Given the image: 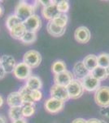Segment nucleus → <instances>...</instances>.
<instances>
[{
    "label": "nucleus",
    "mask_w": 109,
    "mask_h": 123,
    "mask_svg": "<svg viewBox=\"0 0 109 123\" xmlns=\"http://www.w3.org/2000/svg\"><path fill=\"white\" fill-rule=\"evenodd\" d=\"M34 11L35 7L33 5L29 4L25 1H21L16 6L14 14L23 22L34 14Z\"/></svg>",
    "instance_id": "obj_1"
},
{
    "label": "nucleus",
    "mask_w": 109,
    "mask_h": 123,
    "mask_svg": "<svg viewBox=\"0 0 109 123\" xmlns=\"http://www.w3.org/2000/svg\"><path fill=\"white\" fill-rule=\"evenodd\" d=\"M23 62H25L31 69L36 68L41 64L42 56L36 50H29L24 54Z\"/></svg>",
    "instance_id": "obj_2"
},
{
    "label": "nucleus",
    "mask_w": 109,
    "mask_h": 123,
    "mask_svg": "<svg viewBox=\"0 0 109 123\" xmlns=\"http://www.w3.org/2000/svg\"><path fill=\"white\" fill-rule=\"evenodd\" d=\"M94 101L101 108L109 106V86H100L94 93Z\"/></svg>",
    "instance_id": "obj_3"
},
{
    "label": "nucleus",
    "mask_w": 109,
    "mask_h": 123,
    "mask_svg": "<svg viewBox=\"0 0 109 123\" xmlns=\"http://www.w3.org/2000/svg\"><path fill=\"white\" fill-rule=\"evenodd\" d=\"M69 98L77 99L82 96L84 93V89L79 80H73L72 82L66 87Z\"/></svg>",
    "instance_id": "obj_4"
},
{
    "label": "nucleus",
    "mask_w": 109,
    "mask_h": 123,
    "mask_svg": "<svg viewBox=\"0 0 109 123\" xmlns=\"http://www.w3.org/2000/svg\"><path fill=\"white\" fill-rule=\"evenodd\" d=\"M64 107V102L55 98H50L45 101L44 108L47 112L51 114H56L63 110Z\"/></svg>",
    "instance_id": "obj_5"
},
{
    "label": "nucleus",
    "mask_w": 109,
    "mask_h": 123,
    "mask_svg": "<svg viewBox=\"0 0 109 123\" xmlns=\"http://www.w3.org/2000/svg\"><path fill=\"white\" fill-rule=\"evenodd\" d=\"M23 25L26 31L36 33L42 27V20L37 15L33 14L25 21H23Z\"/></svg>",
    "instance_id": "obj_6"
},
{
    "label": "nucleus",
    "mask_w": 109,
    "mask_h": 123,
    "mask_svg": "<svg viewBox=\"0 0 109 123\" xmlns=\"http://www.w3.org/2000/svg\"><path fill=\"white\" fill-rule=\"evenodd\" d=\"M80 81L82 83L84 90H86L88 92L96 91L100 87L101 84V81L94 78L90 73L89 75H87L86 77L82 79V80H80Z\"/></svg>",
    "instance_id": "obj_7"
},
{
    "label": "nucleus",
    "mask_w": 109,
    "mask_h": 123,
    "mask_svg": "<svg viewBox=\"0 0 109 123\" xmlns=\"http://www.w3.org/2000/svg\"><path fill=\"white\" fill-rule=\"evenodd\" d=\"M31 70L32 69L29 67L25 62L16 63L15 69L13 71V75L16 78L21 80H26L31 76Z\"/></svg>",
    "instance_id": "obj_8"
},
{
    "label": "nucleus",
    "mask_w": 109,
    "mask_h": 123,
    "mask_svg": "<svg viewBox=\"0 0 109 123\" xmlns=\"http://www.w3.org/2000/svg\"><path fill=\"white\" fill-rule=\"evenodd\" d=\"M50 94L51 98L63 101L64 103L69 99V96L68 94V91H67V89L66 87L64 86H60V85L54 84L51 88Z\"/></svg>",
    "instance_id": "obj_9"
},
{
    "label": "nucleus",
    "mask_w": 109,
    "mask_h": 123,
    "mask_svg": "<svg viewBox=\"0 0 109 123\" xmlns=\"http://www.w3.org/2000/svg\"><path fill=\"white\" fill-rule=\"evenodd\" d=\"M73 80H74V76L71 71L68 70L54 76L55 85H58L64 87H67Z\"/></svg>",
    "instance_id": "obj_10"
},
{
    "label": "nucleus",
    "mask_w": 109,
    "mask_h": 123,
    "mask_svg": "<svg viewBox=\"0 0 109 123\" xmlns=\"http://www.w3.org/2000/svg\"><path fill=\"white\" fill-rule=\"evenodd\" d=\"M91 37L90 31L86 26H79L74 32V38L80 43H86L90 41Z\"/></svg>",
    "instance_id": "obj_11"
},
{
    "label": "nucleus",
    "mask_w": 109,
    "mask_h": 123,
    "mask_svg": "<svg viewBox=\"0 0 109 123\" xmlns=\"http://www.w3.org/2000/svg\"><path fill=\"white\" fill-rule=\"evenodd\" d=\"M0 66L3 67L6 73H11L16 66V62L11 55H3L0 57Z\"/></svg>",
    "instance_id": "obj_12"
},
{
    "label": "nucleus",
    "mask_w": 109,
    "mask_h": 123,
    "mask_svg": "<svg viewBox=\"0 0 109 123\" xmlns=\"http://www.w3.org/2000/svg\"><path fill=\"white\" fill-rule=\"evenodd\" d=\"M56 1H55L52 4L47 7H44L42 10V15L45 19L48 20V21H52L55 17H57L59 12L57 9L56 7Z\"/></svg>",
    "instance_id": "obj_13"
},
{
    "label": "nucleus",
    "mask_w": 109,
    "mask_h": 123,
    "mask_svg": "<svg viewBox=\"0 0 109 123\" xmlns=\"http://www.w3.org/2000/svg\"><path fill=\"white\" fill-rule=\"evenodd\" d=\"M73 76H75L78 80H82L84 77H86L87 75L90 74V71L86 68V66L84 65L82 61H79L76 62L73 66Z\"/></svg>",
    "instance_id": "obj_14"
},
{
    "label": "nucleus",
    "mask_w": 109,
    "mask_h": 123,
    "mask_svg": "<svg viewBox=\"0 0 109 123\" xmlns=\"http://www.w3.org/2000/svg\"><path fill=\"white\" fill-rule=\"evenodd\" d=\"M7 103L10 106V108L22 107L24 104L23 100H22V98H21V96L18 91L10 93L7 98Z\"/></svg>",
    "instance_id": "obj_15"
},
{
    "label": "nucleus",
    "mask_w": 109,
    "mask_h": 123,
    "mask_svg": "<svg viewBox=\"0 0 109 123\" xmlns=\"http://www.w3.org/2000/svg\"><path fill=\"white\" fill-rule=\"evenodd\" d=\"M25 86L31 90H40L42 88V81L38 76L31 75L26 80Z\"/></svg>",
    "instance_id": "obj_16"
},
{
    "label": "nucleus",
    "mask_w": 109,
    "mask_h": 123,
    "mask_svg": "<svg viewBox=\"0 0 109 123\" xmlns=\"http://www.w3.org/2000/svg\"><path fill=\"white\" fill-rule=\"evenodd\" d=\"M47 32L54 37H60L65 33L66 28H62L56 25L52 21H49L47 25Z\"/></svg>",
    "instance_id": "obj_17"
},
{
    "label": "nucleus",
    "mask_w": 109,
    "mask_h": 123,
    "mask_svg": "<svg viewBox=\"0 0 109 123\" xmlns=\"http://www.w3.org/2000/svg\"><path fill=\"white\" fill-rule=\"evenodd\" d=\"M83 63L89 71H92L94 69H95L98 67V60H97V56L94 54H89L84 57L83 59Z\"/></svg>",
    "instance_id": "obj_18"
},
{
    "label": "nucleus",
    "mask_w": 109,
    "mask_h": 123,
    "mask_svg": "<svg viewBox=\"0 0 109 123\" xmlns=\"http://www.w3.org/2000/svg\"><path fill=\"white\" fill-rule=\"evenodd\" d=\"M18 92L20 93V94H21L24 104H34V102L33 101L32 97H31V90L27 88L25 85H24V86H22Z\"/></svg>",
    "instance_id": "obj_19"
},
{
    "label": "nucleus",
    "mask_w": 109,
    "mask_h": 123,
    "mask_svg": "<svg viewBox=\"0 0 109 123\" xmlns=\"http://www.w3.org/2000/svg\"><path fill=\"white\" fill-rule=\"evenodd\" d=\"M11 36L15 39H18L21 40V38L23 37V35H25V33L26 32V30H25V26H24L23 23L21 25H17V26L14 27L11 31H9Z\"/></svg>",
    "instance_id": "obj_20"
},
{
    "label": "nucleus",
    "mask_w": 109,
    "mask_h": 123,
    "mask_svg": "<svg viewBox=\"0 0 109 123\" xmlns=\"http://www.w3.org/2000/svg\"><path fill=\"white\" fill-rule=\"evenodd\" d=\"M23 22L20 20L18 17L15 14H11L7 17V20H6V26H7V30L10 31H11L14 27L17 26V25H21Z\"/></svg>",
    "instance_id": "obj_21"
},
{
    "label": "nucleus",
    "mask_w": 109,
    "mask_h": 123,
    "mask_svg": "<svg viewBox=\"0 0 109 123\" xmlns=\"http://www.w3.org/2000/svg\"><path fill=\"white\" fill-rule=\"evenodd\" d=\"M8 117L11 121L18 120L23 118L22 107H15V108H10L8 110Z\"/></svg>",
    "instance_id": "obj_22"
},
{
    "label": "nucleus",
    "mask_w": 109,
    "mask_h": 123,
    "mask_svg": "<svg viewBox=\"0 0 109 123\" xmlns=\"http://www.w3.org/2000/svg\"><path fill=\"white\" fill-rule=\"evenodd\" d=\"M90 74L95 79H97L98 80L102 81L106 79H108V76H107V72H106V69L100 67H97L95 69H94L92 71H90Z\"/></svg>",
    "instance_id": "obj_23"
},
{
    "label": "nucleus",
    "mask_w": 109,
    "mask_h": 123,
    "mask_svg": "<svg viewBox=\"0 0 109 123\" xmlns=\"http://www.w3.org/2000/svg\"><path fill=\"white\" fill-rule=\"evenodd\" d=\"M67 70V67L66 64L64 61L62 60H57L53 62L52 66H51V71L54 73L55 75L59 74V73H61L63 71H65Z\"/></svg>",
    "instance_id": "obj_24"
},
{
    "label": "nucleus",
    "mask_w": 109,
    "mask_h": 123,
    "mask_svg": "<svg viewBox=\"0 0 109 123\" xmlns=\"http://www.w3.org/2000/svg\"><path fill=\"white\" fill-rule=\"evenodd\" d=\"M68 21V16L66 14H64V13H59L57 17H55L52 20V21L55 25H58L59 27H62V28H66Z\"/></svg>",
    "instance_id": "obj_25"
},
{
    "label": "nucleus",
    "mask_w": 109,
    "mask_h": 123,
    "mask_svg": "<svg viewBox=\"0 0 109 123\" xmlns=\"http://www.w3.org/2000/svg\"><path fill=\"white\" fill-rule=\"evenodd\" d=\"M98 66L103 68H107L109 66V53H101L97 56Z\"/></svg>",
    "instance_id": "obj_26"
},
{
    "label": "nucleus",
    "mask_w": 109,
    "mask_h": 123,
    "mask_svg": "<svg viewBox=\"0 0 109 123\" xmlns=\"http://www.w3.org/2000/svg\"><path fill=\"white\" fill-rule=\"evenodd\" d=\"M37 40V34L33 32L26 31L23 37L21 38V41L25 44H32Z\"/></svg>",
    "instance_id": "obj_27"
},
{
    "label": "nucleus",
    "mask_w": 109,
    "mask_h": 123,
    "mask_svg": "<svg viewBox=\"0 0 109 123\" xmlns=\"http://www.w3.org/2000/svg\"><path fill=\"white\" fill-rule=\"evenodd\" d=\"M22 112L24 117H29L33 116L35 112V105L30 104H23Z\"/></svg>",
    "instance_id": "obj_28"
},
{
    "label": "nucleus",
    "mask_w": 109,
    "mask_h": 123,
    "mask_svg": "<svg viewBox=\"0 0 109 123\" xmlns=\"http://www.w3.org/2000/svg\"><path fill=\"white\" fill-rule=\"evenodd\" d=\"M56 7L58 9L59 13H64L66 14V12H68L69 8H70V5L68 1H65V0H61L56 3Z\"/></svg>",
    "instance_id": "obj_29"
},
{
    "label": "nucleus",
    "mask_w": 109,
    "mask_h": 123,
    "mask_svg": "<svg viewBox=\"0 0 109 123\" xmlns=\"http://www.w3.org/2000/svg\"><path fill=\"white\" fill-rule=\"evenodd\" d=\"M31 97L33 102H38L42 98V93L41 90H31Z\"/></svg>",
    "instance_id": "obj_30"
},
{
    "label": "nucleus",
    "mask_w": 109,
    "mask_h": 123,
    "mask_svg": "<svg viewBox=\"0 0 109 123\" xmlns=\"http://www.w3.org/2000/svg\"><path fill=\"white\" fill-rule=\"evenodd\" d=\"M99 113L102 115V116H104L105 117L109 119V106L104 107V108H101L99 111Z\"/></svg>",
    "instance_id": "obj_31"
},
{
    "label": "nucleus",
    "mask_w": 109,
    "mask_h": 123,
    "mask_svg": "<svg viewBox=\"0 0 109 123\" xmlns=\"http://www.w3.org/2000/svg\"><path fill=\"white\" fill-rule=\"evenodd\" d=\"M55 1H51V0H48V1H44V0H40V1H38L39 3H41L42 5L43 6V7H47V6H50L51 4H52L53 3H54Z\"/></svg>",
    "instance_id": "obj_32"
},
{
    "label": "nucleus",
    "mask_w": 109,
    "mask_h": 123,
    "mask_svg": "<svg viewBox=\"0 0 109 123\" xmlns=\"http://www.w3.org/2000/svg\"><path fill=\"white\" fill-rule=\"evenodd\" d=\"M72 123H86V120L83 118H76L73 121Z\"/></svg>",
    "instance_id": "obj_33"
},
{
    "label": "nucleus",
    "mask_w": 109,
    "mask_h": 123,
    "mask_svg": "<svg viewBox=\"0 0 109 123\" xmlns=\"http://www.w3.org/2000/svg\"><path fill=\"white\" fill-rule=\"evenodd\" d=\"M86 123H100V120L97 118H90L86 121Z\"/></svg>",
    "instance_id": "obj_34"
},
{
    "label": "nucleus",
    "mask_w": 109,
    "mask_h": 123,
    "mask_svg": "<svg viewBox=\"0 0 109 123\" xmlns=\"http://www.w3.org/2000/svg\"><path fill=\"white\" fill-rule=\"evenodd\" d=\"M11 123H27V121H26V119H25V117H23V118L18 119V120L12 121Z\"/></svg>",
    "instance_id": "obj_35"
},
{
    "label": "nucleus",
    "mask_w": 109,
    "mask_h": 123,
    "mask_svg": "<svg viewBox=\"0 0 109 123\" xmlns=\"http://www.w3.org/2000/svg\"><path fill=\"white\" fill-rule=\"evenodd\" d=\"M6 74H7V73L5 72V71L3 70V68L0 66V80H1V79H3V78H4Z\"/></svg>",
    "instance_id": "obj_36"
},
{
    "label": "nucleus",
    "mask_w": 109,
    "mask_h": 123,
    "mask_svg": "<svg viewBox=\"0 0 109 123\" xmlns=\"http://www.w3.org/2000/svg\"><path fill=\"white\" fill-rule=\"evenodd\" d=\"M0 123H7V119L5 118V117L0 116Z\"/></svg>",
    "instance_id": "obj_37"
},
{
    "label": "nucleus",
    "mask_w": 109,
    "mask_h": 123,
    "mask_svg": "<svg viewBox=\"0 0 109 123\" xmlns=\"http://www.w3.org/2000/svg\"><path fill=\"white\" fill-rule=\"evenodd\" d=\"M3 104H4V99H3V96H2V95H0V108L3 106Z\"/></svg>",
    "instance_id": "obj_38"
},
{
    "label": "nucleus",
    "mask_w": 109,
    "mask_h": 123,
    "mask_svg": "<svg viewBox=\"0 0 109 123\" xmlns=\"http://www.w3.org/2000/svg\"><path fill=\"white\" fill-rule=\"evenodd\" d=\"M3 12H4V9H3V7L1 4H0V17H1V16L3 14Z\"/></svg>",
    "instance_id": "obj_39"
},
{
    "label": "nucleus",
    "mask_w": 109,
    "mask_h": 123,
    "mask_svg": "<svg viewBox=\"0 0 109 123\" xmlns=\"http://www.w3.org/2000/svg\"><path fill=\"white\" fill-rule=\"evenodd\" d=\"M106 69V72H107V76H108V78H109V66L107 67V68H105Z\"/></svg>",
    "instance_id": "obj_40"
},
{
    "label": "nucleus",
    "mask_w": 109,
    "mask_h": 123,
    "mask_svg": "<svg viewBox=\"0 0 109 123\" xmlns=\"http://www.w3.org/2000/svg\"><path fill=\"white\" fill-rule=\"evenodd\" d=\"M100 123H107L106 122H104V120H100Z\"/></svg>",
    "instance_id": "obj_41"
}]
</instances>
